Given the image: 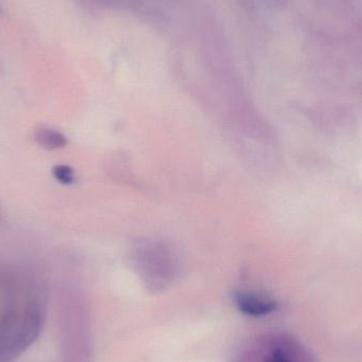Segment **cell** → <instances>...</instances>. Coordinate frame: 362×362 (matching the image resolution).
<instances>
[{
    "mask_svg": "<svg viewBox=\"0 0 362 362\" xmlns=\"http://www.w3.org/2000/svg\"><path fill=\"white\" fill-rule=\"evenodd\" d=\"M234 298L240 312L248 316H265L276 312L278 308V304L272 300L265 299L252 293H238Z\"/></svg>",
    "mask_w": 362,
    "mask_h": 362,
    "instance_id": "cell-1",
    "label": "cell"
},
{
    "mask_svg": "<svg viewBox=\"0 0 362 362\" xmlns=\"http://www.w3.org/2000/svg\"><path fill=\"white\" fill-rule=\"evenodd\" d=\"M35 140L42 148L47 150H57L67 146V139L63 134L57 129H38L35 134Z\"/></svg>",
    "mask_w": 362,
    "mask_h": 362,
    "instance_id": "cell-2",
    "label": "cell"
},
{
    "mask_svg": "<svg viewBox=\"0 0 362 362\" xmlns=\"http://www.w3.org/2000/svg\"><path fill=\"white\" fill-rule=\"evenodd\" d=\"M53 176L55 180L63 185H71L76 180V175L74 171L69 165H55L52 170Z\"/></svg>",
    "mask_w": 362,
    "mask_h": 362,
    "instance_id": "cell-3",
    "label": "cell"
}]
</instances>
